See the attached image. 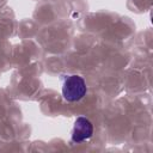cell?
Masks as SVG:
<instances>
[{
	"label": "cell",
	"instance_id": "obj_1",
	"mask_svg": "<svg viewBox=\"0 0 153 153\" xmlns=\"http://www.w3.org/2000/svg\"><path fill=\"white\" fill-rule=\"evenodd\" d=\"M87 87L85 80L76 74L66 75L62 81V96L67 102H79L86 94Z\"/></svg>",
	"mask_w": 153,
	"mask_h": 153
},
{
	"label": "cell",
	"instance_id": "obj_2",
	"mask_svg": "<svg viewBox=\"0 0 153 153\" xmlns=\"http://www.w3.org/2000/svg\"><path fill=\"white\" fill-rule=\"evenodd\" d=\"M93 135V126L86 117H78L72 129V141L75 143L84 142Z\"/></svg>",
	"mask_w": 153,
	"mask_h": 153
}]
</instances>
